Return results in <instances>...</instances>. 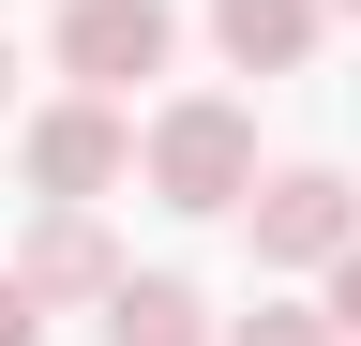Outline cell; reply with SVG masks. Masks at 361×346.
Masks as SVG:
<instances>
[{"label":"cell","instance_id":"obj_2","mask_svg":"<svg viewBox=\"0 0 361 346\" xmlns=\"http://www.w3.org/2000/svg\"><path fill=\"white\" fill-rule=\"evenodd\" d=\"M241 226H256V271H331V256L361 241V211H346V181H331V166H271Z\"/></svg>","mask_w":361,"mask_h":346},{"label":"cell","instance_id":"obj_5","mask_svg":"<svg viewBox=\"0 0 361 346\" xmlns=\"http://www.w3.org/2000/svg\"><path fill=\"white\" fill-rule=\"evenodd\" d=\"M316 16H331V0H211V46L241 61V75H301Z\"/></svg>","mask_w":361,"mask_h":346},{"label":"cell","instance_id":"obj_10","mask_svg":"<svg viewBox=\"0 0 361 346\" xmlns=\"http://www.w3.org/2000/svg\"><path fill=\"white\" fill-rule=\"evenodd\" d=\"M331 331H346V346H361V241H346V256H331Z\"/></svg>","mask_w":361,"mask_h":346},{"label":"cell","instance_id":"obj_6","mask_svg":"<svg viewBox=\"0 0 361 346\" xmlns=\"http://www.w3.org/2000/svg\"><path fill=\"white\" fill-rule=\"evenodd\" d=\"M16 271H30L45 301H121V286H135L121 256H106V226H90V211H61V226H45V241L16 256Z\"/></svg>","mask_w":361,"mask_h":346},{"label":"cell","instance_id":"obj_1","mask_svg":"<svg viewBox=\"0 0 361 346\" xmlns=\"http://www.w3.org/2000/svg\"><path fill=\"white\" fill-rule=\"evenodd\" d=\"M151 196H166V211H256V121L226 106V91L166 106V121H151Z\"/></svg>","mask_w":361,"mask_h":346},{"label":"cell","instance_id":"obj_7","mask_svg":"<svg viewBox=\"0 0 361 346\" xmlns=\"http://www.w3.org/2000/svg\"><path fill=\"white\" fill-rule=\"evenodd\" d=\"M106 346H211V316H196L180 271H135V286L106 301Z\"/></svg>","mask_w":361,"mask_h":346},{"label":"cell","instance_id":"obj_11","mask_svg":"<svg viewBox=\"0 0 361 346\" xmlns=\"http://www.w3.org/2000/svg\"><path fill=\"white\" fill-rule=\"evenodd\" d=\"M0 106H16V46H0Z\"/></svg>","mask_w":361,"mask_h":346},{"label":"cell","instance_id":"obj_12","mask_svg":"<svg viewBox=\"0 0 361 346\" xmlns=\"http://www.w3.org/2000/svg\"><path fill=\"white\" fill-rule=\"evenodd\" d=\"M346 16H361V0H346Z\"/></svg>","mask_w":361,"mask_h":346},{"label":"cell","instance_id":"obj_9","mask_svg":"<svg viewBox=\"0 0 361 346\" xmlns=\"http://www.w3.org/2000/svg\"><path fill=\"white\" fill-rule=\"evenodd\" d=\"M0 346H45V286L30 271H0Z\"/></svg>","mask_w":361,"mask_h":346},{"label":"cell","instance_id":"obj_3","mask_svg":"<svg viewBox=\"0 0 361 346\" xmlns=\"http://www.w3.org/2000/svg\"><path fill=\"white\" fill-rule=\"evenodd\" d=\"M166 46H180L166 0H75L61 16V75L75 91H135V75H166Z\"/></svg>","mask_w":361,"mask_h":346},{"label":"cell","instance_id":"obj_4","mask_svg":"<svg viewBox=\"0 0 361 346\" xmlns=\"http://www.w3.org/2000/svg\"><path fill=\"white\" fill-rule=\"evenodd\" d=\"M121 166H135V121H121L106 91H75V106H45V121H30V181L61 196V211H90Z\"/></svg>","mask_w":361,"mask_h":346},{"label":"cell","instance_id":"obj_8","mask_svg":"<svg viewBox=\"0 0 361 346\" xmlns=\"http://www.w3.org/2000/svg\"><path fill=\"white\" fill-rule=\"evenodd\" d=\"M226 346H346V331H331V301H316V316H286V301H256V316L226 331Z\"/></svg>","mask_w":361,"mask_h":346}]
</instances>
